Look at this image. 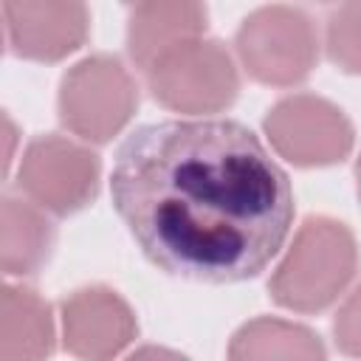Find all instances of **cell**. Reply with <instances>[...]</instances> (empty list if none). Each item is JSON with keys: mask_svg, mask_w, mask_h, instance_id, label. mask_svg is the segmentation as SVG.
I'll list each match as a JSON object with an SVG mask.
<instances>
[{"mask_svg": "<svg viewBox=\"0 0 361 361\" xmlns=\"http://www.w3.org/2000/svg\"><path fill=\"white\" fill-rule=\"evenodd\" d=\"M3 17L11 51L37 62H56L87 37V8L73 0H8Z\"/></svg>", "mask_w": 361, "mask_h": 361, "instance_id": "9c48e42d", "label": "cell"}, {"mask_svg": "<svg viewBox=\"0 0 361 361\" xmlns=\"http://www.w3.org/2000/svg\"><path fill=\"white\" fill-rule=\"evenodd\" d=\"M20 186L54 214H73L99 192V158L59 135L34 138L20 164Z\"/></svg>", "mask_w": 361, "mask_h": 361, "instance_id": "52a82bcc", "label": "cell"}, {"mask_svg": "<svg viewBox=\"0 0 361 361\" xmlns=\"http://www.w3.org/2000/svg\"><path fill=\"white\" fill-rule=\"evenodd\" d=\"M327 56L347 73H361V3H344L327 17Z\"/></svg>", "mask_w": 361, "mask_h": 361, "instance_id": "5bb4252c", "label": "cell"}, {"mask_svg": "<svg viewBox=\"0 0 361 361\" xmlns=\"http://www.w3.org/2000/svg\"><path fill=\"white\" fill-rule=\"evenodd\" d=\"M127 361H189V358L175 350H166V347H141Z\"/></svg>", "mask_w": 361, "mask_h": 361, "instance_id": "2e32d148", "label": "cell"}, {"mask_svg": "<svg viewBox=\"0 0 361 361\" xmlns=\"http://www.w3.org/2000/svg\"><path fill=\"white\" fill-rule=\"evenodd\" d=\"M113 206L141 251L197 282L257 276L293 223V189L262 141L231 118L155 121L116 152Z\"/></svg>", "mask_w": 361, "mask_h": 361, "instance_id": "6da1fadb", "label": "cell"}, {"mask_svg": "<svg viewBox=\"0 0 361 361\" xmlns=\"http://www.w3.org/2000/svg\"><path fill=\"white\" fill-rule=\"evenodd\" d=\"M130 305L110 288L90 285L62 302L65 347L79 361H113L135 338Z\"/></svg>", "mask_w": 361, "mask_h": 361, "instance_id": "ba28073f", "label": "cell"}, {"mask_svg": "<svg viewBox=\"0 0 361 361\" xmlns=\"http://www.w3.org/2000/svg\"><path fill=\"white\" fill-rule=\"evenodd\" d=\"M358 248L350 228L330 217H307L271 276V296L290 310H324L350 285Z\"/></svg>", "mask_w": 361, "mask_h": 361, "instance_id": "7a4b0ae2", "label": "cell"}, {"mask_svg": "<svg viewBox=\"0 0 361 361\" xmlns=\"http://www.w3.org/2000/svg\"><path fill=\"white\" fill-rule=\"evenodd\" d=\"M355 180H358V197H361V155H358V164H355Z\"/></svg>", "mask_w": 361, "mask_h": 361, "instance_id": "e0dca14e", "label": "cell"}, {"mask_svg": "<svg viewBox=\"0 0 361 361\" xmlns=\"http://www.w3.org/2000/svg\"><path fill=\"white\" fill-rule=\"evenodd\" d=\"M144 73L155 102L178 113L226 110L240 90L234 59L217 39L186 42Z\"/></svg>", "mask_w": 361, "mask_h": 361, "instance_id": "5b68a950", "label": "cell"}, {"mask_svg": "<svg viewBox=\"0 0 361 361\" xmlns=\"http://www.w3.org/2000/svg\"><path fill=\"white\" fill-rule=\"evenodd\" d=\"M237 54L257 82L288 87L307 79L313 71L319 39L302 8L265 6L243 20L237 31Z\"/></svg>", "mask_w": 361, "mask_h": 361, "instance_id": "277c9868", "label": "cell"}, {"mask_svg": "<svg viewBox=\"0 0 361 361\" xmlns=\"http://www.w3.org/2000/svg\"><path fill=\"white\" fill-rule=\"evenodd\" d=\"M265 133L274 149L296 166L341 161L353 147V124L327 99L296 93L271 107Z\"/></svg>", "mask_w": 361, "mask_h": 361, "instance_id": "8992f818", "label": "cell"}, {"mask_svg": "<svg viewBox=\"0 0 361 361\" xmlns=\"http://www.w3.org/2000/svg\"><path fill=\"white\" fill-rule=\"evenodd\" d=\"M228 361H327V355L313 330L265 316L234 333Z\"/></svg>", "mask_w": 361, "mask_h": 361, "instance_id": "7c38bea8", "label": "cell"}, {"mask_svg": "<svg viewBox=\"0 0 361 361\" xmlns=\"http://www.w3.org/2000/svg\"><path fill=\"white\" fill-rule=\"evenodd\" d=\"M54 350V319L42 296L28 288H3L0 358L3 361H45Z\"/></svg>", "mask_w": 361, "mask_h": 361, "instance_id": "8fae6325", "label": "cell"}, {"mask_svg": "<svg viewBox=\"0 0 361 361\" xmlns=\"http://www.w3.org/2000/svg\"><path fill=\"white\" fill-rule=\"evenodd\" d=\"M206 31V8L189 0L141 3L130 11L127 48L135 65L149 71L175 48L200 39Z\"/></svg>", "mask_w": 361, "mask_h": 361, "instance_id": "30bf717a", "label": "cell"}, {"mask_svg": "<svg viewBox=\"0 0 361 361\" xmlns=\"http://www.w3.org/2000/svg\"><path fill=\"white\" fill-rule=\"evenodd\" d=\"M54 245L51 223L28 203L17 197L3 200V240L0 262L11 276H28L42 268Z\"/></svg>", "mask_w": 361, "mask_h": 361, "instance_id": "4fadbf2b", "label": "cell"}, {"mask_svg": "<svg viewBox=\"0 0 361 361\" xmlns=\"http://www.w3.org/2000/svg\"><path fill=\"white\" fill-rule=\"evenodd\" d=\"M333 333L341 353L361 358V288H355L350 299L341 305V310L336 313Z\"/></svg>", "mask_w": 361, "mask_h": 361, "instance_id": "9a60e30c", "label": "cell"}, {"mask_svg": "<svg viewBox=\"0 0 361 361\" xmlns=\"http://www.w3.org/2000/svg\"><path fill=\"white\" fill-rule=\"evenodd\" d=\"M138 87L127 68L113 56L76 62L59 85V118L85 141H110L135 113Z\"/></svg>", "mask_w": 361, "mask_h": 361, "instance_id": "3957f363", "label": "cell"}]
</instances>
